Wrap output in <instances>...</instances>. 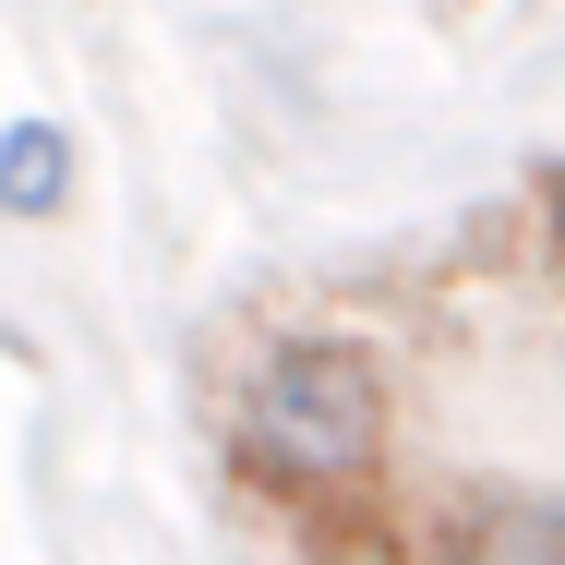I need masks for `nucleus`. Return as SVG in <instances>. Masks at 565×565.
Instances as JSON below:
<instances>
[{
  "label": "nucleus",
  "instance_id": "4",
  "mask_svg": "<svg viewBox=\"0 0 565 565\" xmlns=\"http://www.w3.org/2000/svg\"><path fill=\"white\" fill-rule=\"evenodd\" d=\"M542 241H554V265H565V169H554V228H542Z\"/></svg>",
  "mask_w": 565,
  "mask_h": 565
},
{
  "label": "nucleus",
  "instance_id": "1",
  "mask_svg": "<svg viewBox=\"0 0 565 565\" xmlns=\"http://www.w3.org/2000/svg\"><path fill=\"white\" fill-rule=\"evenodd\" d=\"M385 434H397V397H385V361L361 338H265L241 397H228V457L253 493L277 505H361L385 481Z\"/></svg>",
  "mask_w": 565,
  "mask_h": 565
},
{
  "label": "nucleus",
  "instance_id": "2",
  "mask_svg": "<svg viewBox=\"0 0 565 565\" xmlns=\"http://www.w3.org/2000/svg\"><path fill=\"white\" fill-rule=\"evenodd\" d=\"M446 565H565V505L518 493V481H481L446 505Z\"/></svg>",
  "mask_w": 565,
  "mask_h": 565
},
{
  "label": "nucleus",
  "instance_id": "3",
  "mask_svg": "<svg viewBox=\"0 0 565 565\" xmlns=\"http://www.w3.org/2000/svg\"><path fill=\"white\" fill-rule=\"evenodd\" d=\"M73 205V132L49 109H24V120H0V217L12 228H49Z\"/></svg>",
  "mask_w": 565,
  "mask_h": 565
}]
</instances>
